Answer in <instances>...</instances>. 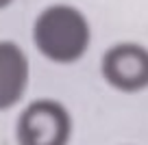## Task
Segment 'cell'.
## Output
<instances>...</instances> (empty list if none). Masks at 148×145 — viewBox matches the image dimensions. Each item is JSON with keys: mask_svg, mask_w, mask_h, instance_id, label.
Wrapping results in <instances>:
<instances>
[{"mask_svg": "<svg viewBox=\"0 0 148 145\" xmlns=\"http://www.w3.org/2000/svg\"><path fill=\"white\" fill-rule=\"evenodd\" d=\"M100 74L105 82L122 93H135L148 87V48L133 41L116 43L102 54Z\"/></svg>", "mask_w": 148, "mask_h": 145, "instance_id": "cell-3", "label": "cell"}, {"mask_svg": "<svg viewBox=\"0 0 148 145\" xmlns=\"http://www.w3.org/2000/svg\"><path fill=\"white\" fill-rule=\"evenodd\" d=\"M31 63L20 43L0 39V113L13 108L26 95Z\"/></svg>", "mask_w": 148, "mask_h": 145, "instance_id": "cell-4", "label": "cell"}, {"mask_svg": "<svg viewBox=\"0 0 148 145\" xmlns=\"http://www.w3.org/2000/svg\"><path fill=\"white\" fill-rule=\"evenodd\" d=\"M31 37L35 50L46 61L55 65H72L87 54L92 26L79 7L55 2L35 15Z\"/></svg>", "mask_w": 148, "mask_h": 145, "instance_id": "cell-1", "label": "cell"}, {"mask_svg": "<svg viewBox=\"0 0 148 145\" xmlns=\"http://www.w3.org/2000/svg\"><path fill=\"white\" fill-rule=\"evenodd\" d=\"M72 139V115L55 98L28 102L15 119L18 145H68Z\"/></svg>", "mask_w": 148, "mask_h": 145, "instance_id": "cell-2", "label": "cell"}, {"mask_svg": "<svg viewBox=\"0 0 148 145\" xmlns=\"http://www.w3.org/2000/svg\"><path fill=\"white\" fill-rule=\"evenodd\" d=\"M13 2H15V0H0V11H5L7 7H11Z\"/></svg>", "mask_w": 148, "mask_h": 145, "instance_id": "cell-5", "label": "cell"}]
</instances>
